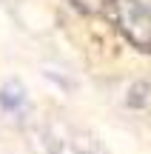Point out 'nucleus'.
Wrapping results in <instances>:
<instances>
[{
  "mask_svg": "<svg viewBox=\"0 0 151 154\" xmlns=\"http://www.w3.org/2000/svg\"><path fill=\"white\" fill-rule=\"evenodd\" d=\"M111 9L128 43H134L140 51H151V11L140 0H114Z\"/></svg>",
  "mask_w": 151,
  "mask_h": 154,
  "instance_id": "1",
  "label": "nucleus"
},
{
  "mask_svg": "<svg viewBox=\"0 0 151 154\" xmlns=\"http://www.w3.org/2000/svg\"><path fill=\"white\" fill-rule=\"evenodd\" d=\"M23 103H26V94H23V86L20 83H6L0 88V106L6 111H20Z\"/></svg>",
  "mask_w": 151,
  "mask_h": 154,
  "instance_id": "2",
  "label": "nucleus"
},
{
  "mask_svg": "<svg viewBox=\"0 0 151 154\" xmlns=\"http://www.w3.org/2000/svg\"><path fill=\"white\" fill-rule=\"evenodd\" d=\"M77 9H83V11H91V14H97V11L103 9V0H71Z\"/></svg>",
  "mask_w": 151,
  "mask_h": 154,
  "instance_id": "3",
  "label": "nucleus"
},
{
  "mask_svg": "<svg viewBox=\"0 0 151 154\" xmlns=\"http://www.w3.org/2000/svg\"><path fill=\"white\" fill-rule=\"evenodd\" d=\"M146 88H148L146 83H140V86L134 88V91H137V97H134V94H131V97H128V103H131V106H143V103H146V94H143V91H146Z\"/></svg>",
  "mask_w": 151,
  "mask_h": 154,
  "instance_id": "4",
  "label": "nucleus"
}]
</instances>
